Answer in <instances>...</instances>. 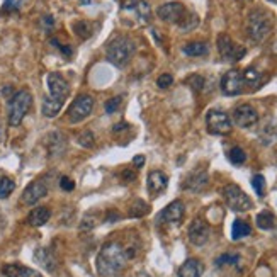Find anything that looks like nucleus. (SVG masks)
Here are the masks:
<instances>
[{"instance_id":"25","label":"nucleus","mask_w":277,"mask_h":277,"mask_svg":"<svg viewBox=\"0 0 277 277\" xmlns=\"http://www.w3.org/2000/svg\"><path fill=\"white\" fill-rule=\"evenodd\" d=\"M255 221H257V226L260 230H272V228H276V225H277L276 216L271 211H262V213H259Z\"/></svg>"},{"instance_id":"36","label":"nucleus","mask_w":277,"mask_h":277,"mask_svg":"<svg viewBox=\"0 0 277 277\" xmlns=\"http://www.w3.org/2000/svg\"><path fill=\"white\" fill-rule=\"evenodd\" d=\"M20 271H22V266H17V264H7L2 269L5 277H20Z\"/></svg>"},{"instance_id":"2","label":"nucleus","mask_w":277,"mask_h":277,"mask_svg":"<svg viewBox=\"0 0 277 277\" xmlns=\"http://www.w3.org/2000/svg\"><path fill=\"white\" fill-rule=\"evenodd\" d=\"M274 19L266 9H254L247 17V34L255 43H262L271 34Z\"/></svg>"},{"instance_id":"19","label":"nucleus","mask_w":277,"mask_h":277,"mask_svg":"<svg viewBox=\"0 0 277 277\" xmlns=\"http://www.w3.org/2000/svg\"><path fill=\"white\" fill-rule=\"evenodd\" d=\"M67 150V139H65V136L61 133H51L48 136V151L51 156H60L61 153H65Z\"/></svg>"},{"instance_id":"43","label":"nucleus","mask_w":277,"mask_h":277,"mask_svg":"<svg viewBox=\"0 0 277 277\" xmlns=\"http://www.w3.org/2000/svg\"><path fill=\"white\" fill-rule=\"evenodd\" d=\"M133 165L136 168H141L144 165V155H136L133 158Z\"/></svg>"},{"instance_id":"4","label":"nucleus","mask_w":277,"mask_h":277,"mask_svg":"<svg viewBox=\"0 0 277 277\" xmlns=\"http://www.w3.org/2000/svg\"><path fill=\"white\" fill-rule=\"evenodd\" d=\"M32 106V96L26 89L15 92L9 102V125L19 126Z\"/></svg>"},{"instance_id":"44","label":"nucleus","mask_w":277,"mask_h":277,"mask_svg":"<svg viewBox=\"0 0 277 277\" xmlns=\"http://www.w3.org/2000/svg\"><path fill=\"white\" fill-rule=\"evenodd\" d=\"M106 218H107V223H114V221L119 220V214L118 213H113V211H109Z\"/></svg>"},{"instance_id":"21","label":"nucleus","mask_w":277,"mask_h":277,"mask_svg":"<svg viewBox=\"0 0 277 277\" xmlns=\"http://www.w3.org/2000/svg\"><path fill=\"white\" fill-rule=\"evenodd\" d=\"M202 276V264L196 259H189L179 269V277H201Z\"/></svg>"},{"instance_id":"47","label":"nucleus","mask_w":277,"mask_h":277,"mask_svg":"<svg viewBox=\"0 0 277 277\" xmlns=\"http://www.w3.org/2000/svg\"><path fill=\"white\" fill-rule=\"evenodd\" d=\"M80 2H82V3H85V5H89V3H90V0H80Z\"/></svg>"},{"instance_id":"16","label":"nucleus","mask_w":277,"mask_h":277,"mask_svg":"<svg viewBox=\"0 0 277 277\" xmlns=\"http://www.w3.org/2000/svg\"><path fill=\"white\" fill-rule=\"evenodd\" d=\"M34 260L46 272H55L56 269H58V259H56V255L53 254V250L46 249V247H41V249H38V250L34 252Z\"/></svg>"},{"instance_id":"10","label":"nucleus","mask_w":277,"mask_h":277,"mask_svg":"<svg viewBox=\"0 0 277 277\" xmlns=\"http://www.w3.org/2000/svg\"><path fill=\"white\" fill-rule=\"evenodd\" d=\"M48 82V90H49V96L58 99V101H65L70 94V85L61 73L58 72H51L46 78Z\"/></svg>"},{"instance_id":"31","label":"nucleus","mask_w":277,"mask_h":277,"mask_svg":"<svg viewBox=\"0 0 277 277\" xmlns=\"http://www.w3.org/2000/svg\"><path fill=\"white\" fill-rule=\"evenodd\" d=\"M148 213V204L144 201H135V204H131L130 208V216L131 218H141Z\"/></svg>"},{"instance_id":"40","label":"nucleus","mask_w":277,"mask_h":277,"mask_svg":"<svg viewBox=\"0 0 277 277\" xmlns=\"http://www.w3.org/2000/svg\"><path fill=\"white\" fill-rule=\"evenodd\" d=\"M60 187L63 189V191H67V192H72L73 189H75V182L70 179V177H61V179H60Z\"/></svg>"},{"instance_id":"17","label":"nucleus","mask_w":277,"mask_h":277,"mask_svg":"<svg viewBox=\"0 0 277 277\" xmlns=\"http://www.w3.org/2000/svg\"><path fill=\"white\" fill-rule=\"evenodd\" d=\"M146 184H148V191H150L151 196H158L160 192H163L165 189H167L168 177L160 170H153V172L148 173Z\"/></svg>"},{"instance_id":"30","label":"nucleus","mask_w":277,"mask_h":277,"mask_svg":"<svg viewBox=\"0 0 277 277\" xmlns=\"http://www.w3.org/2000/svg\"><path fill=\"white\" fill-rule=\"evenodd\" d=\"M228 158L233 165H242V163H245V160H247V153L243 151V148L233 146L228 153Z\"/></svg>"},{"instance_id":"35","label":"nucleus","mask_w":277,"mask_h":277,"mask_svg":"<svg viewBox=\"0 0 277 277\" xmlns=\"http://www.w3.org/2000/svg\"><path fill=\"white\" fill-rule=\"evenodd\" d=\"M187 85L191 87L194 92H201L204 89V77L201 75H191L187 78Z\"/></svg>"},{"instance_id":"48","label":"nucleus","mask_w":277,"mask_h":277,"mask_svg":"<svg viewBox=\"0 0 277 277\" xmlns=\"http://www.w3.org/2000/svg\"><path fill=\"white\" fill-rule=\"evenodd\" d=\"M138 277H150V276H148V274H139Z\"/></svg>"},{"instance_id":"12","label":"nucleus","mask_w":277,"mask_h":277,"mask_svg":"<svg viewBox=\"0 0 277 277\" xmlns=\"http://www.w3.org/2000/svg\"><path fill=\"white\" fill-rule=\"evenodd\" d=\"M259 113L250 104H240L233 111V123L240 128H250L257 125Z\"/></svg>"},{"instance_id":"27","label":"nucleus","mask_w":277,"mask_h":277,"mask_svg":"<svg viewBox=\"0 0 277 277\" xmlns=\"http://www.w3.org/2000/svg\"><path fill=\"white\" fill-rule=\"evenodd\" d=\"M73 32H75L80 39H89L90 34H92V27H90V24L85 22V20H77V22L73 24Z\"/></svg>"},{"instance_id":"8","label":"nucleus","mask_w":277,"mask_h":277,"mask_svg":"<svg viewBox=\"0 0 277 277\" xmlns=\"http://www.w3.org/2000/svg\"><path fill=\"white\" fill-rule=\"evenodd\" d=\"M218 51L226 61H238L245 56L247 49L238 46L228 34H220L218 36Z\"/></svg>"},{"instance_id":"42","label":"nucleus","mask_w":277,"mask_h":277,"mask_svg":"<svg viewBox=\"0 0 277 277\" xmlns=\"http://www.w3.org/2000/svg\"><path fill=\"white\" fill-rule=\"evenodd\" d=\"M123 179H125L126 182H133L136 179V172L130 170V168H126V170L123 172Z\"/></svg>"},{"instance_id":"45","label":"nucleus","mask_w":277,"mask_h":277,"mask_svg":"<svg viewBox=\"0 0 277 277\" xmlns=\"http://www.w3.org/2000/svg\"><path fill=\"white\" fill-rule=\"evenodd\" d=\"M128 128H130V125H126V123H119V125H116L113 128V131L114 133H119V131H125V130H128Z\"/></svg>"},{"instance_id":"23","label":"nucleus","mask_w":277,"mask_h":277,"mask_svg":"<svg viewBox=\"0 0 277 277\" xmlns=\"http://www.w3.org/2000/svg\"><path fill=\"white\" fill-rule=\"evenodd\" d=\"M61 107H63V101H58V99L49 96L43 101L41 113H43L44 118H55V116H58V113L61 111Z\"/></svg>"},{"instance_id":"3","label":"nucleus","mask_w":277,"mask_h":277,"mask_svg":"<svg viewBox=\"0 0 277 277\" xmlns=\"http://www.w3.org/2000/svg\"><path fill=\"white\" fill-rule=\"evenodd\" d=\"M133 55H135V43L128 36H118L107 46V60L114 67H119V68L126 67Z\"/></svg>"},{"instance_id":"29","label":"nucleus","mask_w":277,"mask_h":277,"mask_svg":"<svg viewBox=\"0 0 277 277\" xmlns=\"http://www.w3.org/2000/svg\"><path fill=\"white\" fill-rule=\"evenodd\" d=\"M15 189V182L9 177H2L0 179V199H7Z\"/></svg>"},{"instance_id":"11","label":"nucleus","mask_w":277,"mask_h":277,"mask_svg":"<svg viewBox=\"0 0 277 277\" xmlns=\"http://www.w3.org/2000/svg\"><path fill=\"white\" fill-rule=\"evenodd\" d=\"M243 85H245L243 75L238 70H230L221 78V90L226 96H238V94H242Z\"/></svg>"},{"instance_id":"7","label":"nucleus","mask_w":277,"mask_h":277,"mask_svg":"<svg viewBox=\"0 0 277 277\" xmlns=\"http://www.w3.org/2000/svg\"><path fill=\"white\" fill-rule=\"evenodd\" d=\"M206 125H208L209 133H213V135H228L231 131L230 116L218 109L209 111L208 116H206Z\"/></svg>"},{"instance_id":"39","label":"nucleus","mask_w":277,"mask_h":277,"mask_svg":"<svg viewBox=\"0 0 277 277\" xmlns=\"http://www.w3.org/2000/svg\"><path fill=\"white\" fill-rule=\"evenodd\" d=\"M173 84V77L170 73H163V75H160L156 78V85L160 87V89H168Z\"/></svg>"},{"instance_id":"14","label":"nucleus","mask_w":277,"mask_h":277,"mask_svg":"<svg viewBox=\"0 0 277 277\" xmlns=\"http://www.w3.org/2000/svg\"><path fill=\"white\" fill-rule=\"evenodd\" d=\"M46 194H48L46 184H44L43 180H34V182H31V184H29L26 189H24L22 202H24V204H27V206L36 204V202L43 199Z\"/></svg>"},{"instance_id":"9","label":"nucleus","mask_w":277,"mask_h":277,"mask_svg":"<svg viewBox=\"0 0 277 277\" xmlns=\"http://www.w3.org/2000/svg\"><path fill=\"white\" fill-rule=\"evenodd\" d=\"M156 14H158V17L162 19L163 22L179 24L180 20L184 19V15L187 14V10H185L184 3H180V2H167L158 7Z\"/></svg>"},{"instance_id":"38","label":"nucleus","mask_w":277,"mask_h":277,"mask_svg":"<svg viewBox=\"0 0 277 277\" xmlns=\"http://www.w3.org/2000/svg\"><path fill=\"white\" fill-rule=\"evenodd\" d=\"M121 102H123V97H113V99H109V101L106 102V113L107 114H114L116 111L119 109V106H121Z\"/></svg>"},{"instance_id":"37","label":"nucleus","mask_w":277,"mask_h":277,"mask_svg":"<svg viewBox=\"0 0 277 277\" xmlns=\"http://www.w3.org/2000/svg\"><path fill=\"white\" fill-rule=\"evenodd\" d=\"M252 187H254V191L259 194V196H264V187H266V179H264V175H254V179H252Z\"/></svg>"},{"instance_id":"22","label":"nucleus","mask_w":277,"mask_h":277,"mask_svg":"<svg viewBox=\"0 0 277 277\" xmlns=\"http://www.w3.org/2000/svg\"><path fill=\"white\" fill-rule=\"evenodd\" d=\"M206 184H208V173L206 172H194L192 175H189V179L185 180L184 187L189 189V191H201V189L206 187Z\"/></svg>"},{"instance_id":"5","label":"nucleus","mask_w":277,"mask_h":277,"mask_svg":"<svg viewBox=\"0 0 277 277\" xmlns=\"http://www.w3.org/2000/svg\"><path fill=\"white\" fill-rule=\"evenodd\" d=\"M223 197H225L228 208L231 211H237V213H243V211H249L252 208V199L237 184L226 185V187L223 189Z\"/></svg>"},{"instance_id":"34","label":"nucleus","mask_w":277,"mask_h":277,"mask_svg":"<svg viewBox=\"0 0 277 277\" xmlns=\"http://www.w3.org/2000/svg\"><path fill=\"white\" fill-rule=\"evenodd\" d=\"M238 262H240V255H237V254H225V255H221V257L216 259L218 267H223V266H226V264L235 266V264H238Z\"/></svg>"},{"instance_id":"20","label":"nucleus","mask_w":277,"mask_h":277,"mask_svg":"<svg viewBox=\"0 0 277 277\" xmlns=\"http://www.w3.org/2000/svg\"><path fill=\"white\" fill-rule=\"evenodd\" d=\"M49 218H51V211L46 206H39V208H34L29 213L27 223L31 226H43L49 221Z\"/></svg>"},{"instance_id":"32","label":"nucleus","mask_w":277,"mask_h":277,"mask_svg":"<svg viewBox=\"0 0 277 277\" xmlns=\"http://www.w3.org/2000/svg\"><path fill=\"white\" fill-rule=\"evenodd\" d=\"M199 24V19H197V15L196 14H185L184 15V19L180 20L179 22V27L182 29V31H191V29H194Z\"/></svg>"},{"instance_id":"13","label":"nucleus","mask_w":277,"mask_h":277,"mask_svg":"<svg viewBox=\"0 0 277 277\" xmlns=\"http://www.w3.org/2000/svg\"><path fill=\"white\" fill-rule=\"evenodd\" d=\"M209 225L206 223L204 220H194L191 223V226H189V231H187V237H189V242L192 243V245L196 247H202L204 243H208L209 240Z\"/></svg>"},{"instance_id":"28","label":"nucleus","mask_w":277,"mask_h":277,"mask_svg":"<svg viewBox=\"0 0 277 277\" xmlns=\"http://www.w3.org/2000/svg\"><path fill=\"white\" fill-rule=\"evenodd\" d=\"M242 75H243V82H245V84H249V85H252V87H257L260 84V80H262V75H260V72H259V70H255V68L243 70Z\"/></svg>"},{"instance_id":"18","label":"nucleus","mask_w":277,"mask_h":277,"mask_svg":"<svg viewBox=\"0 0 277 277\" xmlns=\"http://www.w3.org/2000/svg\"><path fill=\"white\" fill-rule=\"evenodd\" d=\"M123 9H133V10H136V14L139 15L141 22H144V24L150 22L151 10H150L148 2H144V0H126L125 5H123Z\"/></svg>"},{"instance_id":"26","label":"nucleus","mask_w":277,"mask_h":277,"mask_svg":"<svg viewBox=\"0 0 277 277\" xmlns=\"http://www.w3.org/2000/svg\"><path fill=\"white\" fill-rule=\"evenodd\" d=\"M250 233H252V228L249 223H245L242 220L233 221V226H231V238L233 240H242V238L249 237Z\"/></svg>"},{"instance_id":"24","label":"nucleus","mask_w":277,"mask_h":277,"mask_svg":"<svg viewBox=\"0 0 277 277\" xmlns=\"http://www.w3.org/2000/svg\"><path fill=\"white\" fill-rule=\"evenodd\" d=\"M182 51L185 53L187 56H204L208 55V44L206 43H201V41H194V43H187L184 48H182Z\"/></svg>"},{"instance_id":"15","label":"nucleus","mask_w":277,"mask_h":277,"mask_svg":"<svg viewBox=\"0 0 277 277\" xmlns=\"http://www.w3.org/2000/svg\"><path fill=\"white\" fill-rule=\"evenodd\" d=\"M184 218V204L182 201H173L158 214L160 223H180Z\"/></svg>"},{"instance_id":"46","label":"nucleus","mask_w":277,"mask_h":277,"mask_svg":"<svg viewBox=\"0 0 277 277\" xmlns=\"http://www.w3.org/2000/svg\"><path fill=\"white\" fill-rule=\"evenodd\" d=\"M12 3H14V0H5V7H12Z\"/></svg>"},{"instance_id":"49","label":"nucleus","mask_w":277,"mask_h":277,"mask_svg":"<svg viewBox=\"0 0 277 277\" xmlns=\"http://www.w3.org/2000/svg\"><path fill=\"white\" fill-rule=\"evenodd\" d=\"M269 2H272V3H277V0H269Z\"/></svg>"},{"instance_id":"6","label":"nucleus","mask_w":277,"mask_h":277,"mask_svg":"<svg viewBox=\"0 0 277 277\" xmlns=\"http://www.w3.org/2000/svg\"><path fill=\"white\" fill-rule=\"evenodd\" d=\"M94 109V97L92 96H78L75 101L72 102V106L68 107V119L72 123H80L85 118H89L90 113Z\"/></svg>"},{"instance_id":"1","label":"nucleus","mask_w":277,"mask_h":277,"mask_svg":"<svg viewBox=\"0 0 277 277\" xmlns=\"http://www.w3.org/2000/svg\"><path fill=\"white\" fill-rule=\"evenodd\" d=\"M125 249L119 243H106L97 255V272L102 277H114L126 266Z\"/></svg>"},{"instance_id":"33","label":"nucleus","mask_w":277,"mask_h":277,"mask_svg":"<svg viewBox=\"0 0 277 277\" xmlns=\"http://www.w3.org/2000/svg\"><path fill=\"white\" fill-rule=\"evenodd\" d=\"M77 141H78V144H80V146H84V148H92L94 146V133L92 131H82L80 135H78V138H77Z\"/></svg>"},{"instance_id":"41","label":"nucleus","mask_w":277,"mask_h":277,"mask_svg":"<svg viewBox=\"0 0 277 277\" xmlns=\"http://www.w3.org/2000/svg\"><path fill=\"white\" fill-rule=\"evenodd\" d=\"M20 277H41V276L36 271H32V269L22 267V271H20Z\"/></svg>"}]
</instances>
